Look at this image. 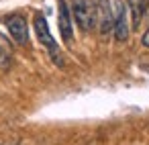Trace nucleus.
<instances>
[{"mask_svg":"<svg viewBox=\"0 0 149 145\" xmlns=\"http://www.w3.org/2000/svg\"><path fill=\"white\" fill-rule=\"evenodd\" d=\"M143 0H127V8L131 13V27H139L141 19H143Z\"/></svg>","mask_w":149,"mask_h":145,"instance_id":"6e6552de","label":"nucleus"},{"mask_svg":"<svg viewBox=\"0 0 149 145\" xmlns=\"http://www.w3.org/2000/svg\"><path fill=\"white\" fill-rule=\"evenodd\" d=\"M33 25H35V33H37V39L49 49V53H51V57H53V61L57 63V66H63V61H61V55H59V47H57V43H55V39H53V35H51V31H49V25H47V21H45V17L43 15H35V21H33Z\"/></svg>","mask_w":149,"mask_h":145,"instance_id":"7ed1b4c3","label":"nucleus"},{"mask_svg":"<svg viewBox=\"0 0 149 145\" xmlns=\"http://www.w3.org/2000/svg\"><path fill=\"white\" fill-rule=\"evenodd\" d=\"M72 13H74V21L80 27L82 33H88L96 27V17H94V4L90 0H74L72 4Z\"/></svg>","mask_w":149,"mask_h":145,"instance_id":"f03ea898","label":"nucleus"},{"mask_svg":"<svg viewBox=\"0 0 149 145\" xmlns=\"http://www.w3.org/2000/svg\"><path fill=\"white\" fill-rule=\"evenodd\" d=\"M141 43H143L145 47H149V29H147V31L143 33V39H141Z\"/></svg>","mask_w":149,"mask_h":145,"instance_id":"1a4fd4ad","label":"nucleus"},{"mask_svg":"<svg viewBox=\"0 0 149 145\" xmlns=\"http://www.w3.org/2000/svg\"><path fill=\"white\" fill-rule=\"evenodd\" d=\"M94 17H96V27L102 37L112 33V6L108 0H96L94 4Z\"/></svg>","mask_w":149,"mask_h":145,"instance_id":"20e7f679","label":"nucleus"},{"mask_svg":"<svg viewBox=\"0 0 149 145\" xmlns=\"http://www.w3.org/2000/svg\"><path fill=\"white\" fill-rule=\"evenodd\" d=\"M131 25H129V8L125 0H114L112 4V35L116 41L125 43L129 39Z\"/></svg>","mask_w":149,"mask_h":145,"instance_id":"f257e3e1","label":"nucleus"},{"mask_svg":"<svg viewBox=\"0 0 149 145\" xmlns=\"http://www.w3.org/2000/svg\"><path fill=\"white\" fill-rule=\"evenodd\" d=\"M6 29H8L15 43H19V45L29 43V25H27V19L23 15H10L6 19Z\"/></svg>","mask_w":149,"mask_h":145,"instance_id":"39448f33","label":"nucleus"},{"mask_svg":"<svg viewBox=\"0 0 149 145\" xmlns=\"http://www.w3.org/2000/svg\"><path fill=\"white\" fill-rule=\"evenodd\" d=\"M13 61V43L0 33V70H6Z\"/></svg>","mask_w":149,"mask_h":145,"instance_id":"0eeeda50","label":"nucleus"},{"mask_svg":"<svg viewBox=\"0 0 149 145\" xmlns=\"http://www.w3.org/2000/svg\"><path fill=\"white\" fill-rule=\"evenodd\" d=\"M59 33H61V39L65 43H70L74 39V21H72V15H70L65 0L59 2Z\"/></svg>","mask_w":149,"mask_h":145,"instance_id":"423d86ee","label":"nucleus"}]
</instances>
